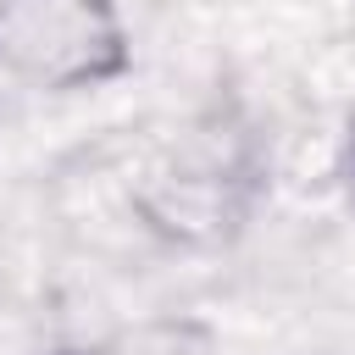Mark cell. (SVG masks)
<instances>
[{
  "instance_id": "1",
  "label": "cell",
  "mask_w": 355,
  "mask_h": 355,
  "mask_svg": "<svg viewBox=\"0 0 355 355\" xmlns=\"http://www.w3.org/2000/svg\"><path fill=\"white\" fill-rule=\"evenodd\" d=\"M266 189L250 133L227 122H189L150 144L128 172V205L144 233L178 250H216L244 233Z\"/></svg>"
},
{
  "instance_id": "2",
  "label": "cell",
  "mask_w": 355,
  "mask_h": 355,
  "mask_svg": "<svg viewBox=\"0 0 355 355\" xmlns=\"http://www.w3.org/2000/svg\"><path fill=\"white\" fill-rule=\"evenodd\" d=\"M133 72V33L105 0H0V78L33 94H94Z\"/></svg>"
},
{
  "instance_id": "3",
  "label": "cell",
  "mask_w": 355,
  "mask_h": 355,
  "mask_svg": "<svg viewBox=\"0 0 355 355\" xmlns=\"http://www.w3.org/2000/svg\"><path fill=\"white\" fill-rule=\"evenodd\" d=\"M67 355H222V338L194 316H150Z\"/></svg>"
},
{
  "instance_id": "4",
  "label": "cell",
  "mask_w": 355,
  "mask_h": 355,
  "mask_svg": "<svg viewBox=\"0 0 355 355\" xmlns=\"http://www.w3.org/2000/svg\"><path fill=\"white\" fill-rule=\"evenodd\" d=\"M344 161H349V172H355V105H349V116H344Z\"/></svg>"
},
{
  "instance_id": "5",
  "label": "cell",
  "mask_w": 355,
  "mask_h": 355,
  "mask_svg": "<svg viewBox=\"0 0 355 355\" xmlns=\"http://www.w3.org/2000/svg\"><path fill=\"white\" fill-rule=\"evenodd\" d=\"M105 6H122V0H105Z\"/></svg>"
}]
</instances>
